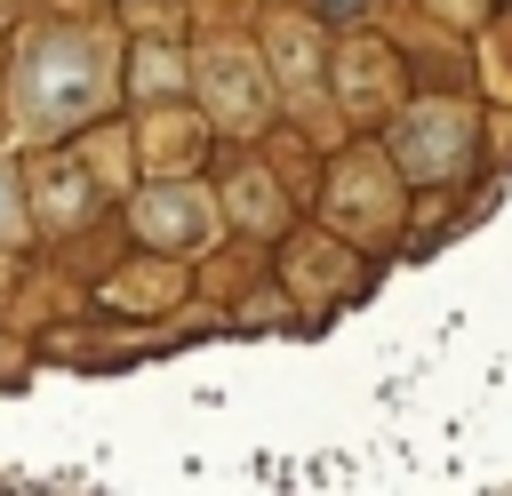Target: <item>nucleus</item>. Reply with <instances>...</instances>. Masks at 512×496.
Wrapping results in <instances>:
<instances>
[{"label":"nucleus","mask_w":512,"mask_h":496,"mask_svg":"<svg viewBox=\"0 0 512 496\" xmlns=\"http://www.w3.org/2000/svg\"><path fill=\"white\" fill-rule=\"evenodd\" d=\"M96 88H104V56H96L88 40H40V48L24 56V72H16V112H24V128L40 136V128H56L64 112H88Z\"/></svg>","instance_id":"nucleus-1"},{"label":"nucleus","mask_w":512,"mask_h":496,"mask_svg":"<svg viewBox=\"0 0 512 496\" xmlns=\"http://www.w3.org/2000/svg\"><path fill=\"white\" fill-rule=\"evenodd\" d=\"M0 232H16V192H8V168H0Z\"/></svg>","instance_id":"nucleus-2"}]
</instances>
